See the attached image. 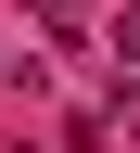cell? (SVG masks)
<instances>
[{
	"label": "cell",
	"mask_w": 140,
	"mask_h": 153,
	"mask_svg": "<svg viewBox=\"0 0 140 153\" xmlns=\"http://www.w3.org/2000/svg\"><path fill=\"white\" fill-rule=\"evenodd\" d=\"M38 26H64V38H76V26H89V0H38Z\"/></svg>",
	"instance_id": "obj_2"
},
{
	"label": "cell",
	"mask_w": 140,
	"mask_h": 153,
	"mask_svg": "<svg viewBox=\"0 0 140 153\" xmlns=\"http://www.w3.org/2000/svg\"><path fill=\"white\" fill-rule=\"evenodd\" d=\"M115 64L140 76V0H127V13H115Z\"/></svg>",
	"instance_id": "obj_1"
}]
</instances>
